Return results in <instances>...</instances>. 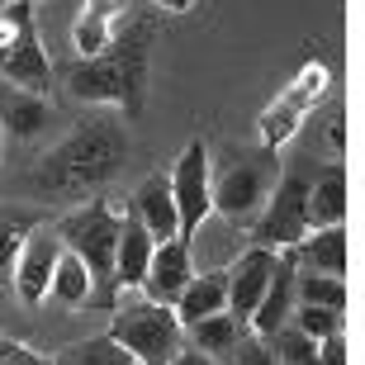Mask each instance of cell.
<instances>
[{
  "instance_id": "6da1fadb",
  "label": "cell",
  "mask_w": 365,
  "mask_h": 365,
  "mask_svg": "<svg viewBox=\"0 0 365 365\" xmlns=\"http://www.w3.org/2000/svg\"><path fill=\"white\" fill-rule=\"evenodd\" d=\"M152 38H157V24H152L148 14L119 19V24H114V38H109L100 53L76 57V62L62 71L67 95L81 100V105H114L123 119H138V114H143V100H148Z\"/></svg>"
},
{
  "instance_id": "7a4b0ae2",
  "label": "cell",
  "mask_w": 365,
  "mask_h": 365,
  "mask_svg": "<svg viewBox=\"0 0 365 365\" xmlns=\"http://www.w3.org/2000/svg\"><path fill=\"white\" fill-rule=\"evenodd\" d=\"M128 162V128L119 114L91 119L71 128L38 166H34V190L43 195H91L105 180H114Z\"/></svg>"
},
{
  "instance_id": "3957f363",
  "label": "cell",
  "mask_w": 365,
  "mask_h": 365,
  "mask_svg": "<svg viewBox=\"0 0 365 365\" xmlns=\"http://www.w3.org/2000/svg\"><path fill=\"white\" fill-rule=\"evenodd\" d=\"M119 223H123V218L114 214L105 200L81 204V209H71V214L57 223L62 247H71V252L86 261V271H91V280H95L91 304H100V309H114V304H119V284H114V247H119Z\"/></svg>"
},
{
  "instance_id": "277c9868",
  "label": "cell",
  "mask_w": 365,
  "mask_h": 365,
  "mask_svg": "<svg viewBox=\"0 0 365 365\" xmlns=\"http://www.w3.org/2000/svg\"><path fill=\"white\" fill-rule=\"evenodd\" d=\"M109 313H114L109 337L138 365H176V351L185 346V323L176 318L171 304L138 299V304H114Z\"/></svg>"
},
{
  "instance_id": "5b68a950",
  "label": "cell",
  "mask_w": 365,
  "mask_h": 365,
  "mask_svg": "<svg viewBox=\"0 0 365 365\" xmlns=\"http://www.w3.org/2000/svg\"><path fill=\"white\" fill-rule=\"evenodd\" d=\"M304 232H309V180L289 171L261 204L257 223H252V242L271 247V252H289Z\"/></svg>"
},
{
  "instance_id": "8992f818",
  "label": "cell",
  "mask_w": 365,
  "mask_h": 365,
  "mask_svg": "<svg viewBox=\"0 0 365 365\" xmlns=\"http://www.w3.org/2000/svg\"><path fill=\"white\" fill-rule=\"evenodd\" d=\"M171 195H176V218L180 237L195 242V232L204 228V218L214 214V171H209V143L195 138L171 166Z\"/></svg>"
},
{
  "instance_id": "52a82bcc",
  "label": "cell",
  "mask_w": 365,
  "mask_h": 365,
  "mask_svg": "<svg viewBox=\"0 0 365 365\" xmlns=\"http://www.w3.org/2000/svg\"><path fill=\"white\" fill-rule=\"evenodd\" d=\"M271 195V157L252 152L214 180V214H223L228 223H252L261 214V204Z\"/></svg>"
},
{
  "instance_id": "ba28073f",
  "label": "cell",
  "mask_w": 365,
  "mask_h": 365,
  "mask_svg": "<svg viewBox=\"0 0 365 365\" xmlns=\"http://www.w3.org/2000/svg\"><path fill=\"white\" fill-rule=\"evenodd\" d=\"M323 86H327V67H318V62H309V67L294 76V86L284 95H275V105H266L261 109V148L266 152H275L280 143H289V138L299 133V123H304V114H309V105L323 95Z\"/></svg>"
},
{
  "instance_id": "9c48e42d",
  "label": "cell",
  "mask_w": 365,
  "mask_h": 365,
  "mask_svg": "<svg viewBox=\"0 0 365 365\" xmlns=\"http://www.w3.org/2000/svg\"><path fill=\"white\" fill-rule=\"evenodd\" d=\"M57 257H62V237H57V228L34 223V228L24 232V242H19V257H14V271H10V280H14V289H19L24 304H43V299H48Z\"/></svg>"
},
{
  "instance_id": "30bf717a",
  "label": "cell",
  "mask_w": 365,
  "mask_h": 365,
  "mask_svg": "<svg viewBox=\"0 0 365 365\" xmlns=\"http://www.w3.org/2000/svg\"><path fill=\"white\" fill-rule=\"evenodd\" d=\"M190 237H162L152 247V261H148V275H143V299L152 304H176V294L185 289V280L195 275V261H190Z\"/></svg>"
},
{
  "instance_id": "8fae6325",
  "label": "cell",
  "mask_w": 365,
  "mask_h": 365,
  "mask_svg": "<svg viewBox=\"0 0 365 365\" xmlns=\"http://www.w3.org/2000/svg\"><path fill=\"white\" fill-rule=\"evenodd\" d=\"M0 76L14 86H29V91H48V81H53V62H48V48H43L38 38V19L29 14L24 24H19V34H14L10 53L0 57Z\"/></svg>"
},
{
  "instance_id": "7c38bea8",
  "label": "cell",
  "mask_w": 365,
  "mask_h": 365,
  "mask_svg": "<svg viewBox=\"0 0 365 365\" xmlns=\"http://www.w3.org/2000/svg\"><path fill=\"white\" fill-rule=\"evenodd\" d=\"M48 123H53V105H48V95L29 91V86H14L0 76V128L19 143H34V138L48 133Z\"/></svg>"
},
{
  "instance_id": "4fadbf2b",
  "label": "cell",
  "mask_w": 365,
  "mask_h": 365,
  "mask_svg": "<svg viewBox=\"0 0 365 365\" xmlns=\"http://www.w3.org/2000/svg\"><path fill=\"white\" fill-rule=\"evenodd\" d=\"M275 261H280V252H271V247H247L242 257L228 266V313H237V318H252V309H257L261 289H266V280H271Z\"/></svg>"
},
{
  "instance_id": "5bb4252c",
  "label": "cell",
  "mask_w": 365,
  "mask_h": 365,
  "mask_svg": "<svg viewBox=\"0 0 365 365\" xmlns=\"http://www.w3.org/2000/svg\"><path fill=\"white\" fill-rule=\"evenodd\" d=\"M294 257H280L275 261V271H271V280H266V289H261V299H257V309H252V318H247V327L257 332L261 341L271 337L280 323H289V309H294Z\"/></svg>"
},
{
  "instance_id": "9a60e30c",
  "label": "cell",
  "mask_w": 365,
  "mask_h": 365,
  "mask_svg": "<svg viewBox=\"0 0 365 365\" xmlns=\"http://www.w3.org/2000/svg\"><path fill=\"white\" fill-rule=\"evenodd\" d=\"M299 271H323V275H346V223H327V228H309L289 247Z\"/></svg>"
},
{
  "instance_id": "2e32d148",
  "label": "cell",
  "mask_w": 365,
  "mask_h": 365,
  "mask_svg": "<svg viewBox=\"0 0 365 365\" xmlns=\"http://www.w3.org/2000/svg\"><path fill=\"white\" fill-rule=\"evenodd\" d=\"M138 218H143V228L162 242V237H180V218H176V195H171V176L162 171H152L143 185L133 190V204H128Z\"/></svg>"
},
{
  "instance_id": "e0dca14e",
  "label": "cell",
  "mask_w": 365,
  "mask_h": 365,
  "mask_svg": "<svg viewBox=\"0 0 365 365\" xmlns=\"http://www.w3.org/2000/svg\"><path fill=\"white\" fill-rule=\"evenodd\" d=\"M152 247H157V237H152V232L143 228V218L128 209L123 223H119V247H114V284H119V289H138V284H143Z\"/></svg>"
},
{
  "instance_id": "ac0fdd59",
  "label": "cell",
  "mask_w": 365,
  "mask_h": 365,
  "mask_svg": "<svg viewBox=\"0 0 365 365\" xmlns=\"http://www.w3.org/2000/svg\"><path fill=\"white\" fill-rule=\"evenodd\" d=\"M185 337H190V346L200 356H209V361H232L237 341L247 337V323L237 313L218 309V313H209V318H195V323L185 327Z\"/></svg>"
},
{
  "instance_id": "d6986e66",
  "label": "cell",
  "mask_w": 365,
  "mask_h": 365,
  "mask_svg": "<svg viewBox=\"0 0 365 365\" xmlns=\"http://www.w3.org/2000/svg\"><path fill=\"white\" fill-rule=\"evenodd\" d=\"M176 318L180 323H195V318H209V313L218 309H228V271H200V275H190L185 289L176 294Z\"/></svg>"
},
{
  "instance_id": "ffe728a7",
  "label": "cell",
  "mask_w": 365,
  "mask_h": 365,
  "mask_svg": "<svg viewBox=\"0 0 365 365\" xmlns=\"http://www.w3.org/2000/svg\"><path fill=\"white\" fill-rule=\"evenodd\" d=\"M327 223H346V171L337 162L309 180V228H327Z\"/></svg>"
},
{
  "instance_id": "44dd1931",
  "label": "cell",
  "mask_w": 365,
  "mask_h": 365,
  "mask_svg": "<svg viewBox=\"0 0 365 365\" xmlns=\"http://www.w3.org/2000/svg\"><path fill=\"white\" fill-rule=\"evenodd\" d=\"M48 294L62 304V309H86L95 294V280L91 271H86V261L71 252V247H62V257H57L53 266V284H48Z\"/></svg>"
},
{
  "instance_id": "7402d4cb",
  "label": "cell",
  "mask_w": 365,
  "mask_h": 365,
  "mask_svg": "<svg viewBox=\"0 0 365 365\" xmlns=\"http://www.w3.org/2000/svg\"><path fill=\"white\" fill-rule=\"evenodd\" d=\"M114 24H119V5H91V10L76 14V24H71V48L76 57H95L114 38Z\"/></svg>"
},
{
  "instance_id": "603a6c76",
  "label": "cell",
  "mask_w": 365,
  "mask_h": 365,
  "mask_svg": "<svg viewBox=\"0 0 365 365\" xmlns=\"http://www.w3.org/2000/svg\"><path fill=\"white\" fill-rule=\"evenodd\" d=\"M53 361L57 365H138L109 332L105 337H91V341H71V346H62Z\"/></svg>"
},
{
  "instance_id": "cb8c5ba5",
  "label": "cell",
  "mask_w": 365,
  "mask_h": 365,
  "mask_svg": "<svg viewBox=\"0 0 365 365\" xmlns=\"http://www.w3.org/2000/svg\"><path fill=\"white\" fill-rule=\"evenodd\" d=\"M266 351H271V365H313L318 361V341L309 332H299L294 323H280L266 337Z\"/></svg>"
},
{
  "instance_id": "d4e9b609",
  "label": "cell",
  "mask_w": 365,
  "mask_h": 365,
  "mask_svg": "<svg viewBox=\"0 0 365 365\" xmlns=\"http://www.w3.org/2000/svg\"><path fill=\"white\" fill-rule=\"evenodd\" d=\"M294 304H327V309H346V284H341V275L294 271Z\"/></svg>"
},
{
  "instance_id": "484cf974",
  "label": "cell",
  "mask_w": 365,
  "mask_h": 365,
  "mask_svg": "<svg viewBox=\"0 0 365 365\" xmlns=\"http://www.w3.org/2000/svg\"><path fill=\"white\" fill-rule=\"evenodd\" d=\"M289 323L318 341V337H327V332H341V327H346V309H327V304H294V309H289Z\"/></svg>"
},
{
  "instance_id": "4316f807",
  "label": "cell",
  "mask_w": 365,
  "mask_h": 365,
  "mask_svg": "<svg viewBox=\"0 0 365 365\" xmlns=\"http://www.w3.org/2000/svg\"><path fill=\"white\" fill-rule=\"evenodd\" d=\"M29 228H34V218L0 209V275H10V271H14V257H19V242H24V232H29Z\"/></svg>"
},
{
  "instance_id": "83f0119b",
  "label": "cell",
  "mask_w": 365,
  "mask_h": 365,
  "mask_svg": "<svg viewBox=\"0 0 365 365\" xmlns=\"http://www.w3.org/2000/svg\"><path fill=\"white\" fill-rule=\"evenodd\" d=\"M0 365H43V356L19 337H0Z\"/></svg>"
},
{
  "instance_id": "f1b7e54d",
  "label": "cell",
  "mask_w": 365,
  "mask_h": 365,
  "mask_svg": "<svg viewBox=\"0 0 365 365\" xmlns=\"http://www.w3.org/2000/svg\"><path fill=\"white\" fill-rule=\"evenodd\" d=\"M318 361H327V365H346V361H351V351H346V327L318 337Z\"/></svg>"
},
{
  "instance_id": "f546056e",
  "label": "cell",
  "mask_w": 365,
  "mask_h": 365,
  "mask_svg": "<svg viewBox=\"0 0 365 365\" xmlns=\"http://www.w3.org/2000/svg\"><path fill=\"white\" fill-rule=\"evenodd\" d=\"M157 5H162V10H190L195 0H157Z\"/></svg>"
},
{
  "instance_id": "4dcf8cb0",
  "label": "cell",
  "mask_w": 365,
  "mask_h": 365,
  "mask_svg": "<svg viewBox=\"0 0 365 365\" xmlns=\"http://www.w3.org/2000/svg\"><path fill=\"white\" fill-rule=\"evenodd\" d=\"M0 148H5V128H0Z\"/></svg>"
},
{
  "instance_id": "1f68e13d",
  "label": "cell",
  "mask_w": 365,
  "mask_h": 365,
  "mask_svg": "<svg viewBox=\"0 0 365 365\" xmlns=\"http://www.w3.org/2000/svg\"><path fill=\"white\" fill-rule=\"evenodd\" d=\"M0 10H5V0H0Z\"/></svg>"
},
{
  "instance_id": "d6a6232c",
  "label": "cell",
  "mask_w": 365,
  "mask_h": 365,
  "mask_svg": "<svg viewBox=\"0 0 365 365\" xmlns=\"http://www.w3.org/2000/svg\"><path fill=\"white\" fill-rule=\"evenodd\" d=\"M29 5H34V0H29Z\"/></svg>"
}]
</instances>
